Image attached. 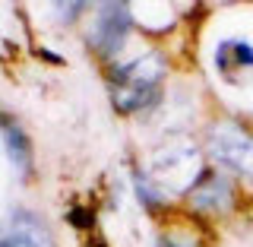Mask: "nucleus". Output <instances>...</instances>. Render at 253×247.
Returning <instances> with one entry per match:
<instances>
[{
    "label": "nucleus",
    "mask_w": 253,
    "mask_h": 247,
    "mask_svg": "<svg viewBox=\"0 0 253 247\" xmlns=\"http://www.w3.org/2000/svg\"><path fill=\"white\" fill-rule=\"evenodd\" d=\"M165 79V60L158 54H142L130 63H117L108 70V92L117 111H139L158 99Z\"/></svg>",
    "instance_id": "f257e3e1"
},
{
    "label": "nucleus",
    "mask_w": 253,
    "mask_h": 247,
    "mask_svg": "<svg viewBox=\"0 0 253 247\" xmlns=\"http://www.w3.org/2000/svg\"><path fill=\"white\" fill-rule=\"evenodd\" d=\"M212 152H215L218 162L231 165L234 171L253 174V140L244 127L237 124H218L212 130Z\"/></svg>",
    "instance_id": "f03ea898"
},
{
    "label": "nucleus",
    "mask_w": 253,
    "mask_h": 247,
    "mask_svg": "<svg viewBox=\"0 0 253 247\" xmlns=\"http://www.w3.org/2000/svg\"><path fill=\"white\" fill-rule=\"evenodd\" d=\"M126 26H130V13H126L124 3H108L98 16V29H95V51L98 54H114L121 48Z\"/></svg>",
    "instance_id": "7ed1b4c3"
},
{
    "label": "nucleus",
    "mask_w": 253,
    "mask_h": 247,
    "mask_svg": "<svg viewBox=\"0 0 253 247\" xmlns=\"http://www.w3.org/2000/svg\"><path fill=\"white\" fill-rule=\"evenodd\" d=\"M0 247H51V241L35 219H16L0 235Z\"/></svg>",
    "instance_id": "20e7f679"
},
{
    "label": "nucleus",
    "mask_w": 253,
    "mask_h": 247,
    "mask_svg": "<svg viewBox=\"0 0 253 247\" xmlns=\"http://www.w3.org/2000/svg\"><path fill=\"white\" fill-rule=\"evenodd\" d=\"M206 181L209 184H196V190L190 194V200H193L196 209H215V212H225L228 209V184L215 174H206Z\"/></svg>",
    "instance_id": "39448f33"
},
{
    "label": "nucleus",
    "mask_w": 253,
    "mask_h": 247,
    "mask_svg": "<svg viewBox=\"0 0 253 247\" xmlns=\"http://www.w3.org/2000/svg\"><path fill=\"white\" fill-rule=\"evenodd\" d=\"M215 60H218L221 73H231L234 67H253V45L237 42V38L221 42L218 51H215Z\"/></svg>",
    "instance_id": "423d86ee"
},
{
    "label": "nucleus",
    "mask_w": 253,
    "mask_h": 247,
    "mask_svg": "<svg viewBox=\"0 0 253 247\" xmlns=\"http://www.w3.org/2000/svg\"><path fill=\"white\" fill-rule=\"evenodd\" d=\"M0 127H3V140H6V146H10V155H13V162L19 165L22 171H29V165H32V152H29V140H26V133L19 130L16 124L10 121H3L0 117Z\"/></svg>",
    "instance_id": "0eeeda50"
},
{
    "label": "nucleus",
    "mask_w": 253,
    "mask_h": 247,
    "mask_svg": "<svg viewBox=\"0 0 253 247\" xmlns=\"http://www.w3.org/2000/svg\"><path fill=\"white\" fill-rule=\"evenodd\" d=\"M158 247H193V244H184V241H174V238H162Z\"/></svg>",
    "instance_id": "6e6552de"
},
{
    "label": "nucleus",
    "mask_w": 253,
    "mask_h": 247,
    "mask_svg": "<svg viewBox=\"0 0 253 247\" xmlns=\"http://www.w3.org/2000/svg\"><path fill=\"white\" fill-rule=\"evenodd\" d=\"M85 247H108V244H105V241H89Z\"/></svg>",
    "instance_id": "1a4fd4ad"
}]
</instances>
